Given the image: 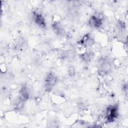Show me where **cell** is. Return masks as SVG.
<instances>
[{
	"instance_id": "ba28073f",
	"label": "cell",
	"mask_w": 128,
	"mask_h": 128,
	"mask_svg": "<svg viewBox=\"0 0 128 128\" xmlns=\"http://www.w3.org/2000/svg\"><path fill=\"white\" fill-rule=\"evenodd\" d=\"M68 74L70 76H73L74 74V69L73 66H71L68 69Z\"/></svg>"
},
{
	"instance_id": "52a82bcc",
	"label": "cell",
	"mask_w": 128,
	"mask_h": 128,
	"mask_svg": "<svg viewBox=\"0 0 128 128\" xmlns=\"http://www.w3.org/2000/svg\"><path fill=\"white\" fill-rule=\"evenodd\" d=\"M53 28L54 31L57 34H61L62 32V28L60 26V24L59 23L56 22L52 26Z\"/></svg>"
},
{
	"instance_id": "3957f363",
	"label": "cell",
	"mask_w": 128,
	"mask_h": 128,
	"mask_svg": "<svg viewBox=\"0 0 128 128\" xmlns=\"http://www.w3.org/2000/svg\"><path fill=\"white\" fill-rule=\"evenodd\" d=\"M56 76L52 74H50L46 80V86L47 88H52L56 84Z\"/></svg>"
},
{
	"instance_id": "277c9868",
	"label": "cell",
	"mask_w": 128,
	"mask_h": 128,
	"mask_svg": "<svg viewBox=\"0 0 128 128\" xmlns=\"http://www.w3.org/2000/svg\"><path fill=\"white\" fill-rule=\"evenodd\" d=\"M34 20L36 23L37 24L38 26L42 27H45L46 26V22L44 17L40 14L38 13H34Z\"/></svg>"
},
{
	"instance_id": "7a4b0ae2",
	"label": "cell",
	"mask_w": 128,
	"mask_h": 128,
	"mask_svg": "<svg viewBox=\"0 0 128 128\" xmlns=\"http://www.w3.org/2000/svg\"><path fill=\"white\" fill-rule=\"evenodd\" d=\"M89 24L92 27L98 28L102 24V20L100 18L96 16H93L89 20Z\"/></svg>"
},
{
	"instance_id": "6da1fadb",
	"label": "cell",
	"mask_w": 128,
	"mask_h": 128,
	"mask_svg": "<svg viewBox=\"0 0 128 128\" xmlns=\"http://www.w3.org/2000/svg\"><path fill=\"white\" fill-rule=\"evenodd\" d=\"M118 116V108L116 106H112L108 108L106 112L107 120L108 122H112Z\"/></svg>"
},
{
	"instance_id": "5b68a950",
	"label": "cell",
	"mask_w": 128,
	"mask_h": 128,
	"mask_svg": "<svg viewBox=\"0 0 128 128\" xmlns=\"http://www.w3.org/2000/svg\"><path fill=\"white\" fill-rule=\"evenodd\" d=\"M111 68V66L109 62L106 60H103L100 64V69L102 72L108 73Z\"/></svg>"
},
{
	"instance_id": "8992f818",
	"label": "cell",
	"mask_w": 128,
	"mask_h": 128,
	"mask_svg": "<svg viewBox=\"0 0 128 128\" xmlns=\"http://www.w3.org/2000/svg\"><path fill=\"white\" fill-rule=\"evenodd\" d=\"M20 98L22 100H26L28 98V93L27 88L25 87L22 88L20 92Z\"/></svg>"
}]
</instances>
